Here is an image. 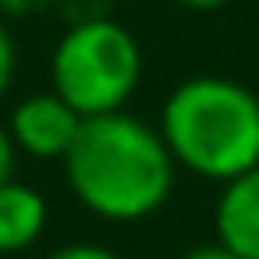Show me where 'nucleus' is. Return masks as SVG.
Instances as JSON below:
<instances>
[{"label": "nucleus", "instance_id": "nucleus-6", "mask_svg": "<svg viewBox=\"0 0 259 259\" xmlns=\"http://www.w3.org/2000/svg\"><path fill=\"white\" fill-rule=\"evenodd\" d=\"M50 206L31 183L12 176L0 183V255H19L34 248L38 236L46 233Z\"/></svg>", "mask_w": 259, "mask_h": 259}, {"label": "nucleus", "instance_id": "nucleus-7", "mask_svg": "<svg viewBox=\"0 0 259 259\" xmlns=\"http://www.w3.org/2000/svg\"><path fill=\"white\" fill-rule=\"evenodd\" d=\"M12 76H16V42H12L8 23L0 19V99L8 96V88H12Z\"/></svg>", "mask_w": 259, "mask_h": 259}, {"label": "nucleus", "instance_id": "nucleus-9", "mask_svg": "<svg viewBox=\"0 0 259 259\" xmlns=\"http://www.w3.org/2000/svg\"><path fill=\"white\" fill-rule=\"evenodd\" d=\"M16 145H12V134H8V122H0V183H8L16 176Z\"/></svg>", "mask_w": 259, "mask_h": 259}, {"label": "nucleus", "instance_id": "nucleus-11", "mask_svg": "<svg viewBox=\"0 0 259 259\" xmlns=\"http://www.w3.org/2000/svg\"><path fill=\"white\" fill-rule=\"evenodd\" d=\"M171 4H179V8H191V12H218V8H225L229 0H171Z\"/></svg>", "mask_w": 259, "mask_h": 259}, {"label": "nucleus", "instance_id": "nucleus-1", "mask_svg": "<svg viewBox=\"0 0 259 259\" xmlns=\"http://www.w3.org/2000/svg\"><path fill=\"white\" fill-rule=\"evenodd\" d=\"M61 164L76 202L118 225L153 218L171 198L179 168L160 138V126H149L130 111L84 118Z\"/></svg>", "mask_w": 259, "mask_h": 259}, {"label": "nucleus", "instance_id": "nucleus-8", "mask_svg": "<svg viewBox=\"0 0 259 259\" xmlns=\"http://www.w3.org/2000/svg\"><path fill=\"white\" fill-rule=\"evenodd\" d=\"M46 259H122V255H114V251H111V248H103V244L76 240V244H65V248L50 251Z\"/></svg>", "mask_w": 259, "mask_h": 259}, {"label": "nucleus", "instance_id": "nucleus-4", "mask_svg": "<svg viewBox=\"0 0 259 259\" xmlns=\"http://www.w3.org/2000/svg\"><path fill=\"white\" fill-rule=\"evenodd\" d=\"M80 126L84 114L73 111L54 88L23 96L8 114V134L16 153H27L34 160H65Z\"/></svg>", "mask_w": 259, "mask_h": 259}, {"label": "nucleus", "instance_id": "nucleus-5", "mask_svg": "<svg viewBox=\"0 0 259 259\" xmlns=\"http://www.w3.org/2000/svg\"><path fill=\"white\" fill-rule=\"evenodd\" d=\"M218 244L240 259H259V168L221 183L213 206Z\"/></svg>", "mask_w": 259, "mask_h": 259}, {"label": "nucleus", "instance_id": "nucleus-3", "mask_svg": "<svg viewBox=\"0 0 259 259\" xmlns=\"http://www.w3.org/2000/svg\"><path fill=\"white\" fill-rule=\"evenodd\" d=\"M145 54L118 19H84L57 38L50 54V88L84 118L126 111L141 84Z\"/></svg>", "mask_w": 259, "mask_h": 259}, {"label": "nucleus", "instance_id": "nucleus-10", "mask_svg": "<svg viewBox=\"0 0 259 259\" xmlns=\"http://www.w3.org/2000/svg\"><path fill=\"white\" fill-rule=\"evenodd\" d=\"M183 259H240V255H233L229 248H221V244L213 240V244H198V248H191Z\"/></svg>", "mask_w": 259, "mask_h": 259}, {"label": "nucleus", "instance_id": "nucleus-2", "mask_svg": "<svg viewBox=\"0 0 259 259\" xmlns=\"http://www.w3.org/2000/svg\"><path fill=\"white\" fill-rule=\"evenodd\" d=\"M160 138L179 168L229 183L259 168V96L229 76H191L164 99Z\"/></svg>", "mask_w": 259, "mask_h": 259}]
</instances>
